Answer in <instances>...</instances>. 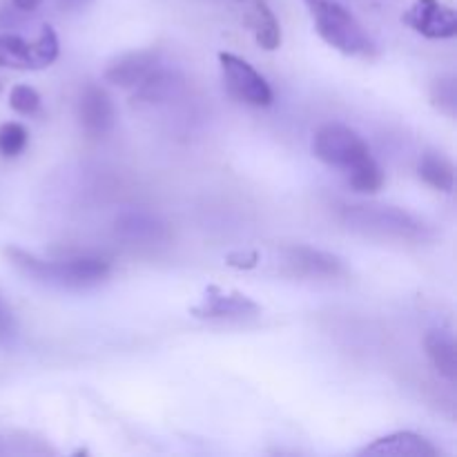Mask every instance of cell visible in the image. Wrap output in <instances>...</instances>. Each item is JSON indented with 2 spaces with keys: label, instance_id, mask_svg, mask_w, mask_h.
Instances as JSON below:
<instances>
[{
  "label": "cell",
  "instance_id": "277c9868",
  "mask_svg": "<svg viewBox=\"0 0 457 457\" xmlns=\"http://www.w3.org/2000/svg\"><path fill=\"white\" fill-rule=\"evenodd\" d=\"M312 154L321 163L342 170L344 174L373 159L364 138L342 123H326L317 129L312 138Z\"/></svg>",
  "mask_w": 457,
  "mask_h": 457
},
{
  "label": "cell",
  "instance_id": "7402d4cb",
  "mask_svg": "<svg viewBox=\"0 0 457 457\" xmlns=\"http://www.w3.org/2000/svg\"><path fill=\"white\" fill-rule=\"evenodd\" d=\"M16 337V320H13L12 308L7 306V302L0 295V346H7Z\"/></svg>",
  "mask_w": 457,
  "mask_h": 457
},
{
  "label": "cell",
  "instance_id": "4fadbf2b",
  "mask_svg": "<svg viewBox=\"0 0 457 457\" xmlns=\"http://www.w3.org/2000/svg\"><path fill=\"white\" fill-rule=\"evenodd\" d=\"M360 457H437V449L413 431H397L378 437L375 442L357 451Z\"/></svg>",
  "mask_w": 457,
  "mask_h": 457
},
{
  "label": "cell",
  "instance_id": "3957f363",
  "mask_svg": "<svg viewBox=\"0 0 457 457\" xmlns=\"http://www.w3.org/2000/svg\"><path fill=\"white\" fill-rule=\"evenodd\" d=\"M317 34L346 56H373L375 43L361 22L333 0H317L311 7Z\"/></svg>",
  "mask_w": 457,
  "mask_h": 457
},
{
  "label": "cell",
  "instance_id": "52a82bcc",
  "mask_svg": "<svg viewBox=\"0 0 457 457\" xmlns=\"http://www.w3.org/2000/svg\"><path fill=\"white\" fill-rule=\"evenodd\" d=\"M190 312L199 317V320L245 321L262 315V308H259L257 302L237 293V290H223L219 286H208L204 299L196 306H192Z\"/></svg>",
  "mask_w": 457,
  "mask_h": 457
},
{
  "label": "cell",
  "instance_id": "7a4b0ae2",
  "mask_svg": "<svg viewBox=\"0 0 457 457\" xmlns=\"http://www.w3.org/2000/svg\"><path fill=\"white\" fill-rule=\"evenodd\" d=\"M342 221L348 230L382 239H424L428 232L427 223L395 205H351L342 212Z\"/></svg>",
  "mask_w": 457,
  "mask_h": 457
},
{
  "label": "cell",
  "instance_id": "8fae6325",
  "mask_svg": "<svg viewBox=\"0 0 457 457\" xmlns=\"http://www.w3.org/2000/svg\"><path fill=\"white\" fill-rule=\"evenodd\" d=\"M114 232L119 239L134 245H154L163 244L170 237L168 226L145 210H125L116 217Z\"/></svg>",
  "mask_w": 457,
  "mask_h": 457
},
{
  "label": "cell",
  "instance_id": "2e32d148",
  "mask_svg": "<svg viewBox=\"0 0 457 457\" xmlns=\"http://www.w3.org/2000/svg\"><path fill=\"white\" fill-rule=\"evenodd\" d=\"M248 7V25L253 27L259 47L275 52L281 45V27L268 0H244Z\"/></svg>",
  "mask_w": 457,
  "mask_h": 457
},
{
  "label": "cell",
  "instance_id": "ffe728a7",
  "mask_svg": "<svg viewBox=\"0 0 457 457\" xmlns=\"http://www.w3.org/2000/svg\"><path fill=\"white\" fill-rule=\"evenodd\" d=\"M29 143V132L22 123L16 120H7V123L0 125V154L4 159H16L18 154H22Z\"/></svg>",
  "mask_w": 457,
  "mask_h": 457
},
{
  "label": "cell",
  "instance_id": "484cf974",
  "mask_svg": "<svg viewBox=\"0 0 457 457\" xmlns=\"http://www.w3.org/2000/svg\"><path fill=\"white\" fill-rule=\"evenodd\" d=\"M0 92H3V80H0Z\"/></svg>",
  "mask_w": 457,
  "mask_h": 457
},
{
  "label": "cell",
  "instance_id": "e0dca14e",
  "mask_svg": "<svg viewBox=\"0 0 457 457\" xmlns=\"http://www.w3.org/2000/svg\"><path fill=\"white\" fill-rule=\"evenodd\" d=\"M418 174L427 186L437 192H453L455 186V168L442 152L427 150L418 163Z\"/></svg>",
  "mask_w": 457,
  "mask_h": 457
},
{
  "label": "cell",
  "instance_id": "44dd1931",
  "mask_svg": "<svg viewBox=\"0 0 457 457\" xmlns=\"http://www.w3.org/2000/svg\"><path fill=\"white\" fill-rule=\"evenodd\" d=\"M9 107L21 116H31L40 110V94L31 85H13L9 92Z\"/></svg>",
  "mask_w": 457,
  "mask_h": 457
},
{
  "label": "cell",
  "instance_id": "8992f818",
  "mask_svg": "<svg viewBox=\"0 0 457 457\" xmlns=\"http://www.w3.org/2000/svg\"><path fill=\"white\" fill-rule=\"evenodd\" d=\"M219 65H221L223 85L232 98L250 107L272 105V101H275L272 87L248 61H244L237 54L221 52L219 54Z\"/></svg>",
  "mask_w": 457,
  "mask_h": 457
},
{
  "label": "cell",
  "instance_id": "6da1fadb",
  "mask_svg": "<svg viewBox=\"0 0 457 457\" xmlns=\"http://www.w3.org/2000/svg\"><path fill=\"white\" fill-rule=\"evenodd\" d=\"M7 262L34 284L62 290H85L103 284L110 277L112 263L98 254H71L62 259H40L18 245L3 250Z\"/></svg>",
  "mask_w": 457,
  "mask_h": 457
},
{
  "label": "cell",
  "instance_id": "9a60e30c",
  "mask_svg": "<svg viewBox=\"0 0 457 457\" xmlns=\"http://www.w3.org/2000/svg\"><path fill=\"white\" fill-rule=\"evenodd\" d=\"M424 351L431 360L433 369L446 379V382H457V348L455 337L451 330L446 328H433L428 330L424 337Z\"/></svg>",
  "mask_w": 457,
  "mask_h": 457
},
{
  "label": "cell",
  "instance_id": "5bb4252c",
  "mask_svg": "<svg viewBox=\"0 0 457 457\" xmlns=\"http://www.w3.org/2000/svg\"><path fill=\"white\" fill-rule=\"evenodd\" d=\"M183 92V76L174 70H163L156 67L152 70L141 83L137 85L134 92V103L137 105H161L172 98H177Z\"/></svg>",
  "mask_w": 457,
  "mask_h": 457
},
{
  "label": "cell",
  "instance_id": "ac0fdd59",
  "mask_svg": "<svg viewBox=\"0 0 457 457\" xmlns=\"http://www.w3.org/2000/svg\"><path fill=\"white\" fill-rule=\"evenodd\" d=\"M428 96L436 110H440L442 114H446L449 119H455L457 114V79L453 74L440 76L431 83L428 89Z\"/></svg>",
  "mask_w": 457,
  "mask_h": 457
},
{
  "label": "cell",
  "instance_id": "5b68a950",
  "mask_svg": "<svg viewBox=\"0 0 457 457\" xmlns=\"http://www.w3.org/2000/svg\"><path fill=\"white\" fill-rule=\"evenodd\" d=\"M61 45L54 27L43 25L34 43L16 34H0V67L7 70H43L58 58Z\"/></svg>",
  "mask_w": 457,
  "mask_h": 457
},
{
  "label": "cell",
  "instance_id": "7c38bea8",
  "mask_svg": "<svg viewBox=\"0 0 457 457\" xmlns=\"http://www.w3.org/2000/svg\"><path fill=\"white\" fill-rule=\"evenodd\" d=\"M159 67V52L156 49H137V52H125L110 61L105 70L107 83L116 87H137L152 70Z\"/></svg>",
  "mask_w": 457,
  "mask_h": 457
},
{
  "label": "cell",
  "instance_id": "9c48e42d",
  "mask_svg": "<svg viewBox=\"0 0 457 457\" xmlns=\"http://www.w3.org/2000/svg\"><path fill=\"white\" fill-rule=\"evenodd\" d=\"M76 116H79L80 128H83L87 137H107L116 123L114 101H112L105 89L89 83L85 85L79 96V103H76Z\"/></svg>",
  "mask_w": 457,
  "mask_h": 457
},
{
  "label": "cell",
  "instance_id": "ba28073f",
  "mask_svg": "<svg viewBox=\"0 0 457 457\" xmlns=\"http://www.w3.org/2000/svg\"><path fill=\"white\" fill-rule=\"evenodd\" d=\"M402 21L431 40H446L457 36V13L453 7L440 0H415Z\"/></svg>",
  "mask_w": 457,
  "mask_h": 457
},
{
  "label": "cell",
  "instance_id": "d6986e66",
  "mask_svg": "<svg viewBox=\"0 0 457 457\" xmlns=\"http://www.w3.org/2000/svg\"><path fill=\"white\" fill-rule=\"evenodd\" d=\"M346 179L348 186L355 192H361V195H375V192L382 190L384 186V172L375 159L366 161L364 165H360V168H355L353 172H348Z\"/></svg>",
  "mask_w": 457,
  "mask_h": 457
},
{
  "label": "cell",
  "instance_id": "30bf717a",
  "mask_svg": "<svg viewBox=\"0 0 457 457\" xmlns=\"http://www.w3.org/2000/svg\"><path fill=\"white\" fill-rule=\"evenodd\" d=\"M284 266L290 275L297 277H339L344 272L342 259L324 250L311 248V245H290L281 250Z\"/></svg>",
  "mask_w": 457,
  "mask_h": 457
},
{
  "label": "cell",
  "instance_id": "cb8c5ba5",
  "mask_svg": "<svg viewBox=\"0 0 457 457\" xmlns=\"http://www.w3.org/2000/svg\"><path fill=\"white\" fill-rule=\"evenodd\" d=\"M226 263L232 268H244V270H248V268L257 266L259 254L257 253H232V254H228Z\"/></svg>",
  "mask_w": 457,
  "mask_h": 457
},
{
  "label": "cell",
  "instance_id": "d4e9b609",
  "mask_svg": "<svg viewBox=\"0 0 457 457\" xmlns=\"http://www.w3.org/2000/svg\"><path fill=\"white\" fill-rule=\"evenodd\" d=\"M317 3V0H306V4H308V7H312V4H315Z\"/></svg>",
  "mask_w": 457,
  "mask_h": 457
},
{
  "label": "cell",
  "instance_id": "603a6c76",
  "mask_svg": "<svg viewBox=\"0 0 457 457\" xmlns=\"http://www.w3.org/2000/svg\"><path fill=\"white\" fill-rule=\"evenodd\" d=\"M92 0H40V7H52L56 12L62 13H71V12H80L85 9Z\"/></svg>",
  "mask_w": 457,
  "mask_h": 457
}]
</instances>
